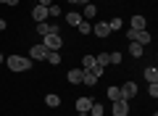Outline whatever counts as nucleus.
I'll use <instances>...</instances> for the list:
<instances>
[{
	"instance_id": "nucleus-33",
	"label": "nucleus",
	"mask_w": 158,
	"mask_h": 116,
	"mask_svg": "<svg viewBox=\"0 0 158 116\" xmlns=\"http://www.w3.org/2000/svg\"><path fill=\"white\" fill-rule=\"evenodd\" d=\"M79 116H87V114H82V111H79Z\"/></svg>"
},
{
	"instance_id": "nucleus-14",
	"label": "nucleus",
	"mask_w": 158,
	"mask_h": 116,
	"mask_svg": "<svg viewBox=\"0 0 158 116\" xmlns=\"http://www.w3.org/2000/svg\"><path fill=\"white\" fill-rule=\"evenodd\" d=\"M45 103L50 105V108H58V105H61V98H58L56 92H50V95H45Z\"/></svg>"
},
{
	"instance_id": "nucleus-3",
	"label": "nucleus",
	"mask_w": 158,
	"mask_h": 116,
	"mask_svg": "<svg viewBox=\"0 0 158 116\" xmlns=\"http://www.w3.org/2000/svg\"><path fill=\"white\" fill-rule=\"evenodd\" d=\"M42 45H45L48 50H61L63 40H61V34H58V32H53V34H45V40H42Z\"/></svg>"
},
{
	"instance_id": "nucleus-31",
	"label": "nucleus",
	"mask_w": 158,
	"mask_h": 116,
	"mask_svg": "<svg viewBox=\"0 0 158 116\" xmlns=\"http://www.w3.org/2000/svg\"><path fill=\"white\" fill-rule=\"evenodd\" d=\"M69 3H82V6H87V3H90V0H69Z\"/></svg>"
},
{
	"instance_id": "nucleus-5",
	"label": "nucleus",
	"mask_w": 158,
	"mask_h": 116,
	"mask_svg": "<svg viewBox=\"0 0 158 116\" xmlns=\"http://www.w3.org/2000/svg\"><path fill=\"white\" fill-rule=\"evenodd\" d=\"M118 90H121V100H132V98L137 95V84H135V82H124Z\"/></svg>"
},
{
	"instance_id": "nucleus-32",
	"label": "nucleus",
	"mask_w": 158,
	"mask_h": 116,
	"mask_svg": "<svg viewBox=\"0 0 158 116\" xmlns=\"http://www.w3.org/2000/svg\"><path fill=\"white\" fill-rule=\"evenodd\" d=\"M3 61H6V55H3V53H0V63H3Z\"/></svg>"
},
{
	"instance_id": "nucleus-21",
	"label": "nucleus",
	"mask_w": 158,
	"mask_h": 116,
	"mask_svg": "<svg viewBox=\"0 0 158 116\" xmlns=\"http://www.w3.org/2000/svg\"><path fill=\"white\" fill-rule=\"evenodd\" d=\"M103 111H106V108H103V103H92L90 105V114L92 116H103Z\"/></svg>"
},
{
	"instance_id": "nucleus-8",
	"label": "nucleus",
	"mask_w": 158,
	"mask_h": 116,
	"mask_svg": "<svg viewBox=\"0 0 158 116\" xmlns=\"http://www.w3.org/2000/svg\"><path fill=\"white\" fill-rule=\"evenodd\" d=\"M32 16H34V21H37V24L45 21V19H48V8L45 6H34L32 8Z\"/></svg>"
},
{
	"instance_id": "nucleus-18",
	"label": "nucleus",
	"mask_w": 158,
	"mask_h": 116,
	"mask_svg": "<svg viewBox=\"0 0 158 116\" xmlns=\"http://www.w3.org/2000/svg\"><path fill=\"white\" fill-rule=\"evenodd\" d=\"M108 100H111V103H113V100H121V90L111 84V87H108Z\"/></svg>"
},
{
	"instance_id": "nucleus-11",
	"label": "nucleus",
	"mask_w": 158,
	"mask_h": 116,
	"mask_svg": "<svg viewBox=\"0 0 158 116\" xmlns=\"http://www.w3.org/2000/svg\"><path fill=\"white\" fill-rule=\"evenodd\" d=\"M95 13H98V8L92 6V3H87V6H85V11H82V19H85V21H90V19L95 16Z\"/></svg>"
},
{
	"instance_id": "nucleus-22",
	"label": "nucleus",
	"mask_w": 158,
	"mask_h": 116,
	"mask_svg": "<svg viewBox=\"0 0 158 116\" xmlns=\"http://www.w3.org/2000/svg\"><path fill=\"white\" fill-rule=\"evenodd\" d=\"M66 21L71 24V27H77V24L82 21V13H69V16H66Z\"/></svg>"
},
{
	"instance_id": "nucleus-13",
	"label": "nucleus",
	"mask_w": 158,
	"mask_h": 116,
	"mask_svg": "<svg viewBox=\"0 0 158 116\" xmlns=\"http://www.w3.org/2000/svg\"><path fill=\"white\" fill-rule=\"evenodd\" d=\"M82 74H85V71H82V69H71V71H69V82H71V84L82 82Z\"/></svg>"
},
{
	"instance_id": "nucleus-23",
	"label": "nucleus",
	"mask_w": 158,
	"mask_h": 116,
	"mask_svg": "<svg viewBox=\"0 0 158 116\" xmlns=\"http://www.w3.org/2000/svg\"><path fill=\"white\" fill-rule=\"evenodd\" d=\"M95 63L106 69V66H108V53H100V55H95Z\"/></svg>"
},
{
	"instance_id": "nucleus-10",
	"label": "nucleus",
	"mask_w": 158,
	"mask_h": 116,
	"mask_svg": "<svg viewBox=\"0 0 158 116\" xmlns=\"http://www.w3.org/2000/svg\"><path fill=\"white\" fill-rule=\"evenodd\" d=\"M90 105H92L90 98H79L77 100V111H82V114H90Z\"/></svg>"
},
{
	"instance_id": "nucleus-30",
	"label": "nucleus",
	"mask_w": 158,
	"mask_h": 116,
	"mask_svg": "<svg viewBox=\"0 0 158 116\" xmlns=\"http://www.w3.org/2000/svg\"><path fill=\"white\" fill-rule=\"evenodd\" d=\"M6 6H19V0H3Z\"/></svg>"
},
{
	"instance_id": "nucleus-9",
	"label": "nucleus",
	"mask_w": 158,
	"mask_h": 116,
	"mask_svg": "<svg viewBox=\"0 0 158 116\" xmlns=\"http://www.w3.org/2000/svg\"><path fill=\"white\" fill-rule=\"evenodd\" d=\"M92 32H95L98 37H103V40H106L108 34H111V27H108L106 21H100V24H95V27H92Z\"/></svg>"
},
{
	"instance_id": "nucleus-17",
	"label": "nucleus",
	"mask_w": 158,
	"mask_h": 116,
	"mask_svg": "<svg viewBox=\"0 0 158 116\" xmlns=\"http://www.w3.org/2000/svg\"><path fill=\"white\" fill-rule=\"evenodd\" d=\"M45 61H50L53 66H58V63H61V53H58V50H48V58Z\"/></svg>"
},
{
	"instance_id": "nucleus-26",
	"label": "nucleus",
	"mask_w": 158,
	"mask_h": 116,
	"mask_svg": "<svg viewBox=\"0 0 158 116\" xmlns=\"http://www.w3.org/2000/svg\"><path fill=\"white\" fill-rule=\"evenodd\" d=\"M148 92H150V98H158V82H150V87H148Z\"/></svg>"
},
{
	"instance_id": "nucleus-15",
	"label": "nucleus",
	"mask_w": 158,
	"mask_h": 116,
	"mask_svg": "<svg viewBox=\"0 0 158 116\" xmlns=\"http://www.w3.org/2000/svg\"><path fill=\"white\" fill-rule=\"evenodd\" d=\"M82 71H85V69H82ZM82 82H85V84H90V87H92V84H98V77H95L92 71H85V74H82Z\"/></svg>"
},
{
	"instance_id": "nucleus-25",
	"label": "nucleus",
	"mask_w": 158,
	"mask_h": 116,
	"mask_svg": "<svg viewBox=\"0 0 158 116\" xmlns=\"http://www.w3.org/2000/svg\"><path fill=\"white\" fill-rule=\"evenodd\" d=\"M108 63H121V53H108Z\"/></svg>"
},
{
	"instance_id": "nucleus-19",
	"label": "nucleus",
	"mask_w": 158,
	"mask_h": 116,
	"mask_svg": "<svg viewBox=\"0 0 158 116\" xmlns=\"http://www.w3.org/2000/svg\"><path fill=\"white\" fill-rule=\"evenodd\" d=\"M129 29H145V16H132V27Z\"/></svg>"
},
{
	"instance_id": "nucleus-12",
	"label": "nucleus",
	"mask_w": 158,
	"mask_h": 116,
	"mask_svg": "<svg viewBox=\"0 0 158 116\" xmlns=\"http://www.w3.org/2000/svg\"><path fill=\"white\" fill-rule=\"evenodd\" d=\"M145 79H148V84H150V82H158V69H156V66H148V69H145Z\"/></svg>"
},
{
	"instance_id": "nucleus-29",
	"label": "nucleus",
	"mask_w": 158,
	"mask_h": 116,
	"mask_svg": "<svg viewBox=\"0 0 158 116\" xmlns=\"http://www.w3.org/2000/svg\"><path fill=\"white\" fill-rule=\"evenodd\" d=\"M37 6H45V8H50V6H53V0H40Z\"/></svg>"
},
{
	"instance_id": "nucleus-6",
	"label": "nucleus",
	"mask_w": 158,
	"mask_h": 116,
	"mask_svg": "<svg viewBox=\"0 0 158 116\" xmlns=\"http://www.w3.org/2000/svg\"><path fill=\"white\" fill-rule=\"evenodd\" d=\"M29 58H40V61H42V58H48V48L42 42L40 45H32V50H29Z\"/></svg>"
},
{
	"instance_id": "nucleus-24",
	"label": "nucleus",
	"mask_w": 158,
	"mask_h": 116,
	"mask_svg": "<svg viewBox=\"0 0 158 116\" xmlns=\"http://www.w3.org/2000/svg\"><path fill=\"white\" fill-rule=\"evenodd\" d=\"M77 29H79L82 34H90V21H85V19H82V21L77 24Z\"/></svg>"
},
{
	"instance_id": "nucleus-27",
	"label": "nucleus",
	"mask_w": 158,
	"mask_h": 116,
	"mask_svg": "<svg viewBox=\"0 0 158 116\" xmlns=\"http://www.w3.org/2000/svg\"><path fill=\"white\" fill-rule=\"evenodd\" d=\"M48 16H61V8H58V6H50V8H48Z\"/></svg>"
},
{
	"instance_id": "nucleus-2",
	"label": "nucleus",
	"mask_w": 158,
	"mask_h": 116,
	"mask_svg": "<svg viewBox=\"0 0 158 116\" xmlns=\"http://www.w3.org/2000/svg\"><path fill=\"white\" fill-rule=\"evenodd\" d=\"M127 37H129V42H140V45H148V42L153 40L150 32H145V29H129Z\"/></svg>"
},
{
	"instance_id": "nucleus-1",
	"label": "nucleus",
	"mask_w": 158,
	"mask_h": 116,
	"mask_svg": "<svg viewBox=\"0 0 158 116\" xmlns=\"http://www.w3.org/2000/svg\"><path fill=\"white\" fill-rule=\"evenodd\" d=\"M6 63L11 71H29L32 69V58H24V55H8Z\"/></svg>"
},
{
	"instance_id": "nucleus-20",
	"label": "nucleus",
	"mask_w": 158,
	"mask_h": 116,
	"mask_svg": "<svg viewBox=\"0 0 158 116\" xmlns=\"http://www.w3.org/2000/svg\"><path fill=\"white\" fill-rule=\"evenodd\" d=\"M92 66H95V55H85V58H82V69H85V71H90Z\"/></svg>"
},
{
	"instance_id": "nucleus-7",
	"label": "nucleus",
	"mask_w": 158,
	"mask_h": 116,
	"mask_svg": "<svg viewBox=\"0 0 158 116\" xmlns=\"http://www.w3.org/2000/svg\"><path fill=\"white\" fill-rule=\"evenodd\" d=\"M53 32H58L56 24H48V21H40L37 24V34H42V37H45V34H53Z\"/></svg>"
},
{
	"instance_id": "nucleus-4",
	"label": "nucleus",
	"mask_w": 158,
	"mask_h": 116,
	"mask_svg": "<svg viewBox=\"0 0 158 116\" xmlns=\"http://www.w3.org/2000/svg\"><path fill=\"white\" fill-rule=\"evenodd\" d=\"M111 114L113 116H127V114H129V100H113Z\"/></svg>"
},
{
	"instance_id": "nucleus-28",
	"label": "nucleus",
	"mask_w": 158,
	"mask_h": 116,
	"mask_svg": "<svg viewBox=\"0 0 158 116\" xmlns=\"http://www.w3.org/2000/svg\"><path fill=\"white\" fill-rule=\"evenodd\" d=\"M108 27H111V32H113V29H121V19H111Z\"/></svg>"
},
{
	"instance_id": "nucleus-16",
	"label": "nucleus",
	"mask_w": 158,
	"mask_h": 116,
	"mask_svg": "<svg viewBox=\"0 0 158 116\" xmlns=\"http://www.w3.org/2000/svg\"><path fill=\"white\" fill-rule=\"evenodd\" d=\"M142 50H145V45H140V42H129V53L135 55V58H140Z\"/></svg>"
}]
</instances>
